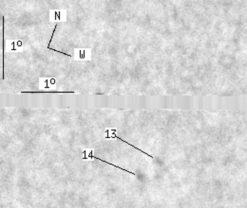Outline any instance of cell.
<instances>
[{
  "instance_id": "cell-1",
  "label": "cell",
  "mask_w": 247,
  "mask_h": 208,
  "mask_svg": "<svg viewBox=\"0 0 247 208\" xmlns=\"http://www.w3.org/2000/svg\"><path fill=\"white\" fill-rule=\"evenodd\" d=\"M62 14V11H52L51 12V20H63V18L61 17Z\"/></svg>"
},
{
  "instance_id": "cell-2",
  "label": "cell",
  "mask_w": 247,
  "mask_h": 208,
  "mask_svg": "<svg viewBox=\"0 0 247 208\" xmlns=\"http://www.w3.org/2000/svg\"><path fill=\"white\" fill-rule=\"evenodd\" d=\"M49 83H51V79H40V87H45V88H50Z\"/></svg>"
},
{
  "instance_id": "cell-3",
  "label": "cell",
  "mask_w": 247,
  "mask_h": 208,
  "mask_svg": "<svg viewBox=\"0 0 247 208\" xmlns=\"http://www.w3.org/2000/svg\"><path fill=\"white\" fill-rule=\"evenodd\" d=\"M87 51L85 50V49H82V50H78V57L80 58V59H85V58L87 57V55H86V53H87Z\"/></svg>"
}]
</instances>
